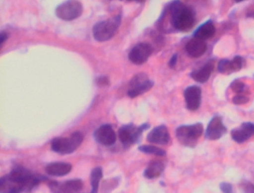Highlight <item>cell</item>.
Here are the masks:
<instances>
[{
	"instance_id": "6da1fadb",
	"label": "cell",
	"mask_w": 254,
	"mask_h": 193,
	"mask_svg": "<svg viewBox=\"0 0 254 193\" xmlns=\"http://www.w3.org/2000/svg\"><path fill=\"white\" fill-rule=\"evenodd\" d=\"M40 178L23 169L13 170L0 180L2 193H22L30 191L40 182Z\"/></svg>"
},
{
	"instance_id": "7a4b0ae2",
	"label": "cell",
	"mask_w": 254,
	"mask_h": 193,
	"mask_svg": "<svg viewBox=\"0 0 254 193\" xmlns=\"http://www.w3.org/2000/svg\"><path fill=\"white\" fill-rule=\"evenodd\" d=\"M171 21L175 29L181 32H187L194 24V15L192 10L179 1H175L170 5Z\"/></svg>"
},
{
	"instance_id": "3957f363",
	"label": "cell",
	"mask_w": 254,
	"mask_h": 193,
	"mask_svg": "<svg viewBox=\"0 0 254 193\" xmlns=\"http://www.w3.org/2000/svg\"><path fill=\"white\" fill-rule=\"evenodd\" d=\"M82 133L75 132L69 137H59L53 139L51 142V148L53 151L62 154H70L77 149L82 143Z\"/></svg>"
},
{
	"instance_id": "277c9868",
	"label": "cell",
	"mask_w": 254,
	"mask_h": 193,
	"mask_svg": "<svg viewBox=\"0 0 254 193\" xmlns=\"http://www.w3.org/2000/svg\"><path fill=\"white\" fill-rule=\"evenodd\" d=\"M203 132V125L201 123H196L190 126H180L177 129L175 133L181 144L187 147H194Z\"/></svg>"
},
{
	"instance_id": "5b68a950",
	"label": "cell",
	"mask_w": 254,
	"mask_h": 193,
	"mask_svg": "<svg viewBox=\"0 0 254 193\" xmlns=\"http://www.w3.org/2000/svg\"><path fill=\"white\" fill-rule=\"evenodd\" d=\"M120 24L119 17L96 23L93 30L95 39L99 42L109 41L117 33Z\"/></svg>"
},
{
	"instance_id": "8992f818",
	"label": "cell",
	"mask_w": 254,
	"mask_h": 193,
	"mask_svg": "<svg viewBox=\"0 0 254 193\" xmlns=\"http://www.w3.org/2000/svg\"><path fill=\"white\" fill-rule=\"evenodd\" d=\"M83 7L78 0H68L59 5L56 9V14L62 20L70 21L81 15Z\"/></svg>"
},
{
	"instance_id": "52a82bcc",
	"label": "cell",
	"mask_w": 254,
	"mask_h": 193,
	"mask_svg": "<svg viewBox=\"0 0 254 193\" xmlns=\"http://www.w3.org/2000/svg\"><path fill=\"white\" fill-rule=\"evenodd\" d=\"M149 127L150 125L148 124H144L138 128L135 127L133 125L124 126L119 130L120 141L124 145L134 143L139 139L141 133Z\"/></svg>"
},
{
	"instance_id": "ba28073f",
	"label": "cell",
	"mask_w": 254,
	"mask_h": 193,
	"mask_svg": "<svg viewBox=\"0 0 254 193\" xmlns=\"http://www.w3.org/2000/svg\"><path fill=\"white\" fill-rule=\"evenodd\" d=\"M153 85H154V82L148 80L143 75H136L130 81V88L127 92V95L130 98L136 97L151 90Z\"/></svg>"
},
{
	"instance_id": "9c48e42d",
	"label": "cell",
	"mask_w": 254,
	"mask_h": 193,
	"mask_svg": "<svg viewBox=\"0 0 254 193\" xmlns=\"http://www.w3.org/2000/svg\"><path fill=\"white\" fill-rule=\"evenodd\" d=\"M152 54V47L146 43H141L135 46L129 53V60L136 65L145 63Z\"/></svg>"
},
{
	"instance_id": "30bf717a",
	"label": "cell",
	"mask_w": 254,
	"mask_h": 193,
	"mask_svg": "<svg viewBox=\"0 0 254 193\" xmlns=\"http://www.w3.org/2000/svg\"><path fill=\"white\" fill-rule=\"evenodd\" d=\"M227 133V128L223 124L221 117L216 116L211 120L205 132V137L210 140L220 139Z\"/></svg>"
},
{
	"instance_id": "8fae6325",
	"label": "cell",
	"mask_w": 254,
	"mask_h": 193,
	"mask_svg": "<svg viewBox=\"0 0 254 193\" xmlns=\"http://www.w3.org/2000/svg\"><path fill=\"white\" fill-rule=\"evenodd\" d=\"M94 137L99 143L110 146L114 145L117 140V135L112 126L103 125L95 131Z\"/></svg>"
},
{
	"instance_id": "7c38bea8",
	"label": "cell",
	"mask_w": 254,
	"mask_h": 193,
	"mask_svg": "<svg viewBox=\"0 0 254 193\" xmlns=\"http://www.w3.org/2000/svg\"><path fill=\"white\" fill-rule=\"evenodd\" d=\"M50 187L54 193H79L82 190L83 183L79 179L70 180L64 184L53 181Z\"/></svg>"
},
{
	"instance_id": "4fadbf2b",
	"label": "cell",
	"mask_w": 254,
	"mask_h": 193,
	"mask_svg": "<svg viewBox=\"0 0 254 193\" xmlns=\"http://www.w3.org/2000/svg\"><path fill=\"white\" fill-rule=\"evenodd\" d=\"M187 108L190 111H194L198 109L201 102V89L197 86H190L184 91Z\"/></svg>"
},
{
	"instance_id": "5bb4252c",
	"label": "cell",
	"mask_w": 254,
	"mask_h": 193,
	"mask_svg": "<svg viewBox=\"0 0 254 193\" xmlns=\"http://www.w3.org/2000/svg\"><path fill=\"white\" fill-rule=\"evenodd\" d=\"M254 134V124L251 123H244L238 129H233L231 136L235 142L243 143Z\"/></svg>"
},
{
	"instance_id": "9a60e30c",
	"label": "cell",
	"mask_w": 254,
	"mask_h": 193,
	"mask_svg": "<svg viewBox=\"0 0 254 193\" xmlns=\"http://www.w3.org/2000/svg\"><path fill=\"white\" fill-rule=\"evenodd\" d=\"M147 139L151 143L166 145L170 140V134L166 126H157L148 133Z\"/></svg>"
},
{
	"instance_id": "2e32d148",
	"label": "cell",
	"mask_w": 254,
	"mask_h": 193,
	"mask_svg": "<svg viewBox=\"0 0 254 193\" xmlns=\"http://www.w3.org/2000/svg\"><path fill=\"white\" fill-rule=\"evenodd\" d=\"M207 47L206 43L201 40L193 38L186 45V51L190 57L197 59L206 53Z\"/></svg>"
},
{
	"instance_id": "e0dca14e",
	"label": "cell",
	"mask_w": 254,
	"mask_h": 193,
	"mask_svg": "<svg viewBox=\"0 0 254 193\" xmlns=\"http://www.w3.org/2000/svg\"><path fill=\"white\" fill-rule=\"evenodd\" d=\"M214 69V64L213 62H209L206 63L203 67L200 69H197V70L192 71L190 74V76L191 77L192 79L194 81H197L198 83L206 82L209 80V77H210L211 74H212V71Z\"/></svg>"
},
{
	"instance_id": "ac0fdd59",
	"label": "cell",
	"mask_w": 254,
	"mask_h": 193,
	"mask_svg": "<svg viewBox=\"0 0 254 193\" xmlns=\"http://www.w3.org/2000/svg\"><path fill=\"white\" fill-rule=\"evenodd\" d=\"M46 172L53 176H63L67 175L72 170V166L69 163H52L46 166Z\"/></svg>"
},
{
	"instance_id": "d6986e66",
	"label": "cell",
	"mask_w": 254,
	"mask_h": 193,
	"mask_svg": "<svg viewBox=\"0 0 254 193\" xmlns=\"http://www.w3.org/2000/svg\"><path fill=\"white\" fill-rule=\"evenodd\" d=\"M215 28L213 23L212 22L207 21L199 26L193 35H194V38L205 41V40L212 38L215 35Z\"/></svg>"
},
{
	"instance_id": "ffe728a7",
	"label": "cell",
	"mask_w": 254,
	"mask_h": 193,
	"mask_svg": "<svg viewBox=\"0 0 254 193\" xmlns=\"http://www.w3.org/2000/svg\"><path fill=\"white\" fill-rule=\"evenodd\" d=\"M164 169V164L162 162L154 161L145 169L144 175L148 179H154V178H158L163 173Z\"/></svg>"
},
{
	"instance_id": "44dd1931",
	"label": "cell",
	"mask_w": 254,
	"mask_h": 193,
	"mask_svg": "<svg viewBox=\"0 0 254 193\" xmlns=\"http://www.w3.org/2000/svg\"><path fill=\"white\" fill-rule=\"evenodd\" d=\"M102 178V169L100 167H96L92 171L91 176V185L93 187L92 193H97L98 189H99V182Z\"/></svg>"
},
{
	"instance_id": "7402d4cb",
	"label": "cell",
	"mask_w": 254,
	"mask_h": 193,
	"mask_svg": "<svg viewBox=\"0 0 254 193\" xmlns=\"http://www.w3.org/2000/svg\"><path fill=\"white\" fill-rule=\"evenodd\" d=\"M139 150L145 154H154L157 156L166 155V151L158 148V147L154 146V145H142L139 147Z\"/></svg>"
},
{
	"instance_id": "603a6c76",
	"label": "cell",
	"mask_w": 254,
	"mask_h": 193,
	"mask_svg": "<svg viewBox=\"0 0 254 193\" xmlns=\"http://www.w3.org/2000/svg\"><path fill=\"white\" fill-rule=\"evenodd\" d=\"M218 71L221 73H230L233 72L231 67V61L227 60V59H222L220 61L218 65Z\"/></svg>"
},
{
	"instance_id": "cb8c5ba5",
	"label": "cell",
	"mask_w": 254,
	"mask_h": 193,
	"mask_svg": "<svg viewBox=\"0 0 254 193\" xmlns=\"http://www.w3.org/2000/svg\"><path fill=\"white\" fill-rule=\"evenodd\" d=\"M245 64V61L241 56H236L233 60L231 61V67L233 72H237L240 70Z\"/></svg>"
},
{
	"instance_id": "d4e9b609",
	"label": "cell",
	"mask_w": 254,
	"mask_h": 193,
	"mask_svg": "<svg viewBox=\"0 0 254 193\" xmlns=\"http://www.w3.org/2000/svg\"><path fill=\"white\" fill-rule=\"evenodd\" d=\"M230 88L233 92L236 93H241L245 90V84L239 80H235L230 84Z\"/></svg>"
},
{
	"instance_id": "484cf974",
	"label": "cell",
	"mask_w": 254,
	"mask_h": 193,
	"mask_svg": "<svg viewBox=\"0 0 254 193\" xmlns=\"http://www.w3.org/2000/svg\"><path fill=\"white\" fill-rule=\"evenodd\" d=\"M249 99L244 95H237L233 98V102L235 105H241L248 103Z\"/></svg>"
},
{
	"instance_id": "4316f807",
	"label": "cell",
	"mask_w": 254,
	"mask_h": 193,
	"mask_svg": "<svg viewBox=\"0 0 254 193\" xmlns=\"http://www.w3.org/2000/svg\"><path fill=\"white\" fill-rule=\"evenodd\" d=\"M220 189L223 193H233V186L229 183H221L220 184Z\"/></svg>"
},
{
	"instance_id": "83f0119b",
	"label": "cell",
	"mask_w": 254,
	"mask_h": 193,
	"mask_svg": "<svg viewBox=\"0 0 254 193\" xmlns=\"http://www.w3.org/2000/svg\"><path fill=\"white\" fill-rule=\"evenodd\" d=\"M244 193H254V185L251 183L247 182L243 184Z\"/></svg>"
},
{
	"instance_id": "f1b7e54d",
	"label": "cell",
	"mask_w": 254,
	"mask_h": 193,
	"mask_svg": "<svg viewBox=\"0 0 254 193\" xmlns=\"http://www.w3.org/2000/svg\"><path fill=\"white\" fill-rule=\"evenodd\" d=\"M177 61H178V55H174L172 59H170V62H169V66L171 68L175 67L177 64Z\"/></svg>"
},
{
	"instance_id": "f546056e",
	"label": "cell",
	"mask_w": 254,
	"mask_h": 193,
	"mask_svg": "<svg viewBox=\"0 0 254 193\" xmlns=\"http://www.w3.org/2000/svg\"><path fill=\"white\" fill-rule=\"evenodd\" d=\"M7 39H8V34L5 32H2L1 35H0V41H1V45H2L3 43L5 42V41H6Z\"/></svg>"
},
{
	"instance_id": "4dcf8cb0",
	"label": "cell",
	"mask_w": 254,
	"mask_h": 193,
	"mask_svg": "<svg viewBox=\"0 0 254 193\" xmlns=\"http://www.w3.org/2000/svg\"><path fill=\"white\" fill-rule=\"evenodd\" d=\"M98 82H99V84H100V85H103V84H108V81L106 78H103V77H102V78H99Z\"/></svg>"
},
{
	"instance_id": "1f68e13d",
	"label": "cell",
	"mask_w": 254,
	"mask_h": 193,
	"mask_svg": "<svg viewBox=\"0 0 254 193\" xmlns=\"http://www.w3.org/2000/svg\"><path fill=\"white\" fill-rule=\"evenodd\" d=\"M130 2H143L145 0H127Z\"/></svg>"
},
{
	"instance_id": "d6a6232c",
	"label": "cell",
	"mask_w": 254,
	"mask_h": 193,
	"mask_svg": "<svg viewBox=\"0 0 254 193\" xmlns=\"http://www.w3.org/2000/svg\"></svg>"
}]
</instances>
